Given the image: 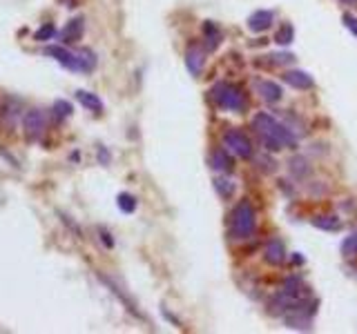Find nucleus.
<instances>
[{"instance_id":"nucleus-1","label":"nucleus","mask_w":357,"mask_h":334,"mask_svg":"<svg viewBox=\"0 0 357 334\" xmlns=\"http://www.w3.org/2000/svg\"><path fill=\"white\" fill-rule=\"evenodd\" d=\"M253 130L257 132V136L264 141L266 150H270V152H279L286 147H290V150L297 147V136H295V132L288 128V125H284L279 119H275V116L268 114V112L255 114Z\"/></svg>"},{"instance_id":"nucleus-2","label":"nucleus","mask_w":357,"mask_h":334,"mask_svg":"<svg viewBox=\"0 0 357 334\" xmlns=\"http://www.w3.org/2000/svg\"><path fill=\"white\" fill-rule=\"evenodd\" d=\"M45 56H51L58 65L76 71V74H89L96 67V53L89 49H69L62 45H51V47H45Z\"/></svg>"},{"instance_id":"nucleus-3","label":"nucleus","mask_w":357,"mask_h":334,"mask_svg":"<svg viewBox=\"0 0 357 334\" xmlns=\"http://www.w3.org/2000/svg\"><path fill=\"white\" fill-rule=\"evenodd\" d=\"M210 98H212V103L223 112L241 114V112H246V107H248V98L244 94V89L235 83H228V80H219V83H214L210 89Z\"/></svg>"},{"instance_id":"nucleus-4","label":"nucleus","mask_w":357,"mask_h":334,"mask_svg":"<svg viewBox=\"0 0 357 334\" xmlns=\"http://www.w3.org/2000/svg\"><path fill=\"white\" fill-rule=\"evenodd\" d=\"M257 228V214L250 201H241L235 205L230 214V237L235 241H248L255 234Z\"/></svg>"},{"instance_id":"nucleus-5","label":"nucleus","mask_w":357,"mask_h":334,"mask_svg":"<svg viewBox=\"0 0 357 334\" xmlns=\"http://www.w3.org/2000/svg\"><path fill=\"white\" fill-rule=\"evenodd\" d=\"M223 147L237 158L253 156V143H250V139L239 130H228L226 134H223Z\"/></svg>"},{"instance_id":"nucleus-6","label":"nucleus","mask_w":357,"mask_h":334,"mask_svg":"<svg viewBox=\"0 0 357 334\" xmlns=\"http://www.w3.org/2000/svg\"><path fill=\"white\" fill-rule=\"evenodd\" d=\"M23 130H25L27 141H32V143L43 141V134L47 130V119H45V114L41 110H30L23 119Z\"/></svg>"},{"instance_id":"nucleus-7","label":"nucleus","mask_w":357,"mask_h":334,"mask_svg":"<svg viewBox=\"0 0 357 334\" xmlns=\"http://www.w3.org/2000/svg\"><path fill=\"white\" fill-rule=\"evenodd\" d=\"M275 23V12H268V9H259V12L250 14L248 18V29L255 34H262L266 29H270Z\"/></svg>"},{"instance_id":"nucleus-8","label":"nucleus","mask_w":357,"mask_h":334,"mask_svg":"<svg viewBox=\"0 0 357 334\" xmlns=\"http://www.w3.org/2000/svg\"><path fill=\"white\" fill-rule=\"evenodd\" d=\"M185 67H187V71H190L194 78L201 74V69H203V49H201V45H196V43L187 45V49H185Z\"/></svg>"},{"instance_id":"nucleus-9","label":"nucleus","mask_w":357,"mask_h":334,"mask_svg":"<svg viewBox=\"0 0 357 334\" xmlns=\"http://www.w3.org/2000/svg\"><path fill=\"white\" fill-rule=\"evenodd\" d=\"M286 257H288V252H286V246L279 239H273L264 250V261L268 265H281L286 263Z\"/></svg>"},{"instance_id":"nucleus-10","label":"nucleus","mask_w":357,"mask_h":334,"mask_svg":"<svg viewBox=\"0 0 357 334\" xmlns=\"http://www.w3.org/2000/svg\"><path fill=\"white\" fill-rule=\"evenodd\" d=\"M284 83L295 87V89H312V87H315V80H312V76L306 74V71H301V69L286 71V74H284Z\"/></svg>"},{"instance_id":"nucleus-11","label":"nucleus","mask_w":357,"mask_h":334,"mask_svg":"<svg viewBox=\"0 0 357 334\" xmlns=\"http://www.w3.org/2000/svg\"><path fill=\"white\" fill-rule=\"evenodd\" d=\"M210 165H212V169L230 174L232 167H235V160H232V154L228 150H214L210 154Z\"/></svg>"},{"instance_id":"nucleus-12","label":"nucleus","mask_w":357,"mask_h":334,"mask_svg":"<svg viewBox=\"0 0 357 334\" xmlns=\"http://www.w3.org/2000/svg\"><path fill=\"white\" fill-rule=\"evenodd\" d=\"M83 32H85V21H83V16H78V18H74V21L67 23V27L60 34V38L65 45L76 43V40L83 38Z\"/></svg>"},{"instance_id":"nucleus-13","label":"nucleus","mask_w":357,"mask_h":334,"mask_svg":"<svg viewBox=\"0 0 357 334\" xmlns=\"http://www.w3.org/2000/svg\"><path fill=\"white\" fill-rule=\"evenodd\" d=\"M257 92H259V96H262L266 103H279L281 96H284L281 87L277 83H273V80H259Z\"/></svg>"},{"instance_id":"nucleus-14","label":"nucleus","mask_w":357,"mask_h":334,"mask_svg":"<svg viewBox=\"0 0 357 334\" xmlns=\"http://www.w3.org/2000/svg\"><path fill=\"white\" fill-rule=\"evenodd\" d=\"M76 101L85 107V110L89 112H94V114H101L103 112V101L98 98L96 94L92 92H85V89H78L76 92Z\"/></svg>"},{"instance_id":"nucleus-15","label":"nucleus","mask_w":357,"mask_h":334,"mask_svg":"<svg viewBox=\"0 0 357 334\" xmlns=\"http://www.w3.org/2000/svg\"><path fill=\"white\" fill-rule=\"evenodd\" d=\"M203 40H205V49H217V45L221 43V32L212 23H205L203 25Z\"/></svg>"},{"instance_id":"nucleus-16","label":"nucleus","mask_w":357,"mask_h":334,"mask_svg":"<svg viewBox=\"0 0 357 334\" xmlns=\"http://www.w3.org/2000/svg\"><path fill=\"white\" fill-rule=\"evenodd\" d=\"M312 225L319 230H326V232H337L339 228H342V223H339V219H335V216H315L312 219Z\"/></svg>"},{"instance_id":"nucleus-17","label":"nucleus","mask_w":357,"mask_h":334,"mask_svg":"<svg viewBox=\"0 0 357 334\" xmlns=\"http://www.w3.org/2000/svg\"><path fill=\"white\" fill-rule=\"evenodd\" d=\"M214 189H217V194L221 196V198H232V194H235V183H232L230 178H223V176H219V178H214Z\"/></svg>"},{"instance_id":"nucleus-18","label":"nucleus","mask_w":357,"mask_h":334,"mask_svg":"<svg viewBox=\"0 0 357 334\" xmlns=\"http://www.w3.org/2000/svg\"><path fill=\"white\" fill-rule=\"evenodd\" d=\"M290 171L297 178H306L308 174H310V167H308V160L303 158V156H295L292 160H290Z\"/></svg>"},{"instance_id":"nucleus-19","label":"nucleus","mask_w":357,"mask_h":334,"mask_svg":"<svg viewBox=\"0 0 357 334\" xmlns=\"http://www.w3.org/2000/svg\"><path fill=\"white\" fill-rule=\"evenodd\" d=\"M292 38H295L292 25H281L279 29H277V34H275V43H277V45H290Z\"/></svg>"},{"instance_id":"nucleus-20","label":"nucleus","mask_w":357,"mask_h":334,"mask_svg":"<svg viewBox=\"0 0 357 334\" xmlns=\"http://www.w3.org/2000/svg\"><path fill=\"white\" fill-rule=\"evenodd\" d=\"M51 112H54V119L56 121H65L67 116H71V105L67 101H56L51 107Z\"/></svg>"},{"instance_id":"nucleus-21","label":"nucleus","mask_w":357,"mask_h":334,"mask_svg":"<svg viewBox=\"0 0 357 334\" xmlns=\"http://www.w3.org/2000/svg\"><path fill=\"white\" fill-rule=\"evenodd\" d=\"M54 36H56V27H54L51 23H47V25H43L41 29L34 34V40L47 43V40H54Z\"/></svg>"},{"instance_id":"nucleus-22","label":"nucleus","mask_w":357,"mask_h":334,"mask_svg":"<svg viewBox=\"0 0 357 334\" xmlns=\"http://www.w3.org/2000/svg\"><path fill=\"white\" fill-rule=\"evenodd\" d=\"M119 210L125 212V214H132L137 210V198L132 194H119Z\"/></svg>"},{"instance_id":"nucleus-23","label":"nucleus","mask_w":357,"mask_h":334,"mask_svg":"<svg viewBox=\"0 0 357 334\" xmlns=\"http://www.w3.org/2000/svg\"><path fill=\"white\" fill-rule=\"evenodd\" d=\"M342 254L344 257H355L357 254V232L342 241Z\"/></svg>"},{"instance_id":"nucleus-24","label":"nucleus","mask_w":357,"mask_h":334,"mask_svg":"<svg viewBox=\"0 0 357 334\" xmlns=\"http://www.w3.org/2000/svg\"><path fill=\"white\" fill-rule=\"evenodd\" d=\"M270 60H268V65H273V67H277V65H288V62H292V53H273V56H268Z\"/></svg>"},{"instance_id":"nucleus-25","label":"nucleus","mask_w":357,"mask_h":334,"mask_svg":"<svg viewBox=\"0 0 357 334\" xmlns=\"http://www.w3.org/2000/svg\"><path fill=\"white\" fill-rule=\"evenodd\" d=\"M342 23H344L346 29H351V32H353V36L357 38V18L351 16V14H344V16H342Z\"/></svg>"},{"instance_id":"nucleus-26","label":"nucleus","mask_w":357,"mask_h":334,"mask_svg":"<svg viewBox=\"0 0 357 334\" xmlns=\"http://www.w3.org/2000/svg\"><path fill=\"white\" fill-rule=\"evenodd\" d=\"M98 234H101V241L105 243L107 248H112V246H114V239L110 237V232H105V230L101 228V230H98Z\"/></svg>"},{"instance_id":"nucleus-27","label":"nucleus","mask_w":357,"mask_h":334,"mask_svg":"<svg viewBox=\"0 0 357 334\" xmlns=\"http://www.w3.org/2000/svg\"><path fill=\"white\" fill-rule=\"evenodd\" d=\"M344 5H357V0H342Z\"/></svg>"}]
</instances>
